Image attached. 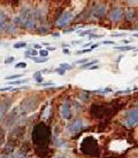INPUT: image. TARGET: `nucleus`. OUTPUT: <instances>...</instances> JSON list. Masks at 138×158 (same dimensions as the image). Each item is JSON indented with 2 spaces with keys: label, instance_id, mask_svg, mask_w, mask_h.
I'll list each match as a JSON object with an SVG mask.
<instances>
[{
  "label": "nucleus",
  "instance_id": "nucleus-1",
  "mask_svg": "<svg viewBox=\"0 0 138 158\" xmlns=\"http://www.w3.org/2000/svg\"><path fill=\"white\" fill-rule=\"evenodd\" d=\"M87 147V149H85L83 152L85 155H98V144H97V141L93 139V141H92V143H90V138H87L84 140V142L82 143V148H85Z\"/></svg>",
  "mask_w": 138,
  "mask_h": 158
},
{
  "label": "nucleus",
  "instance_id": "nucleus-2",
  "mask_svg": "<svg viewBox=\"0 0 138 158\" xmlns=\"http://www.w3.org/2000/svg\"><path fill=\"white\" fill-rule=\"evenodd\" d=\"M126 124L129 127H132L135 125L138 124V108L137 109H132L127 112L126 115Z\"/></svg>",
  "mask_w": 138,
  "mask_h": 158
},
{
  "label": "nucleus",
  "instance_id": "nucleus-3",
  "mask_svg": "<svg viewBox=\"0 0 138 158\" xmlns=\"http://www.w3.org/2000/svg\"><path fill=\"white\" fill-rule=\"evenodd\" d=\"M71 18H73V14H71L70 12L63 13V14L59 17V20L57 21V25L59 26V28H62V26H65L67 23L70 22Z\"/></svg>",
  "mask_w": 138,
  "mask_h": 158
},
{
  "label": "nucleus",
  "instance_id": "nucleus-4",
  "mask_svg": "<svg viewBox=\"0 0 138 158\" xmlns=\"http://www.w3.org/2000/svg\"><path fill=\"white\" fill-rule=\"evenodd\" d=\"M83 128V120L82 119H75L68 127V131L70 133H76Z\"/></svg>",
  "mask_w": 138,
  "mask_h": 158
},
{
  "label": "nucleus",
  "instance_id": "nucleus-5",
  "mask_svg": "<svg viewBox=\"0 0 138 158\" xmlns=\"http://www.w3.org/2000/svg\"><path fill=\"white\" fill-rule=\"evenodd\" d=\"M109 17H111V20L112 21H114V22L119 21L122 17V9L121 8H119V7L113 8L112 12L109 13Z\"/></svg>",
  "mask_w": 138,
  "mask_h": 158
},
{
  "label": "nucleus",
  "instance_id": "nucleus-6",
  "mask_svg": "<svg viewBox=\"0 0 138 158\" xmlns=\"http://www.w3.org/2000/svg\"><path fill=\"white\" fill-rule=\"evenodd\" d=\"M61 115L65 119H69L70 118V106H69L68 102H65L61 107Z\"/></svg>",
  "mask_w": 138,
  "mask_h": 158
},
{
  "label": "nucleus",
  "instance_id": "nucleus-7",
  "mask_svg": "<svg viewBox=\"0 0 138 158\" xmlns=\"http://www.w3.org/2000/svg\"><path fill=\"white\" fill-rule=\"evenodd\" d=\"M106 14V7L104 5H99V6H95L93 10V15L97 17H101Z\"/></svg>",
  "mask_w": 138,
  "mask_h": 158
},
{
  "label": "nucleus",
  "instance_id": "nucleus-8",
  "mask_svg": "<svg viewBox=\"0 0 138 158\" xmlns=\"http://www.w3.org/2000/svg\"><path fill=\"white\" fill-rule=\"evenodd\" d=\"M7 17H6V14H5L4 12H2L1 9H0V29L1 30H4L5 28L7 26Z\"/></svg>",
  "mask_w": 138,
  "mask_h": 158
},
{
  "label": "nucleus",
  "instance_id": "nucleus-9",
  "mask_svg": "<svg viewBox=\"0 0 138 158\" xmlns=\"http://www.w3.org/2000/svg\"><path fill=\"white\" fill-rule=\"evenodd\" d=\"M8 106H9V102L7 101V102H1L0 103V119L2 118V116L5 115V112L7 111V108H8Z\"/></svg>",
  "mask_w": 138,
  "mask_h": 158
},
{
  "label": "nucleus",
  "instance_id": "nucleus-10",
  "mask_svg": "<svg viewBox=\"0 0 138 158\" xmlns=\"http://www.w3.org/2000/svg\"><path fill=\"white\" fill-rule=\"evenodd\" d=\"M37 54H38V52H37L36 49H31V50L25 52V56H26V57H36Z\"/></svg>",
  "mask_w": 138,
  "mask_h": 158
},
{
  "label": "nucleus",
  "instance_id": "nucleus-11",
  "mask_svg": "<svg viewBox=\"0 0 138 158\" xmlns=\"http://www.w3.org/2000/svg\"><path fill=\"white\" fill-rule=\"evenodd\" d=\"M33 77H34V80H36L37 82H39V84H40V82H43V77H42V73H40V71H38V72H36V73L33 74Z\"/></svg>",
  "mask_w": 138,
  "mask_h": 158
},
{
  "label": "nucleus",
  "instance_id": "nucleus-12",
  "mask_svg": "<svg viewBox=\"0 0 138 158\" xmlns=\"http://www.w3.org/2000/svg\"><path fill=\"white\" fill-rule=\"evenodd\" d=\"M26 80L23 79V80H14V81H9L8 85H10V86H14V85H22V84H25Z\"/></svg>",
  "mask_w": 138,
  "mask_h": 158
},
{
  "label": "nucleus",
  "instance_id": "nucleus-13",
  "mask_svg": "<svg viewBox=\"0 0 138 158\" xmlns=\"http://www.w3.org/2000/svg\"><path fill=\"white\" fill-rule=\"evenodd\" d=\"M13 47L14 48H24V47H26V42H24V41L16 42V44L13 45Z\"/></svg>",
  "mask_w": 138,
  "mask_h": 158
},
{
  "label": "nucleus",
  "instance_id": "nucleus-14",
  "mask_svg": "<svg viewBox=\"0 0 138 158\" xmlns=\"http://www.w3.org/2000/svg\"><path fill=\"white\" fill-rule=\"evenodd\" d=\"M38 54L40 55V57L46 58L47 56H49V50H46V49H40V50L38 52Z\"/></svg>",
  "mask_w": 138,
  "mask_h": 158
},
{
  "label": "nucleus",
  "instance_id": "nucleus-15",
  "mask_svg": "<svg viewBox=\"0 0 138 158\" xmlns=\"http://www.w3.org/2000/svg\"><path fill=\"white\" fill-rule=\"evenodd\" d=\"M115 49H119V50H134L135 47H131V46H121V47H115Z\"/></svg>",
  "mask_w": 138,
  "mask_h": 158
},
{
  "label": "nucleus",
  "instance_id": "nucleus-16",
  "mask_svg": "<svg viewBox=\"0 0 138 158\" xmlns=\"http://www.w3.org/2000/svg\"><path fill=\"white\" fill-rule=\"evenodd\" d=\"M31 58H32V61H33V62H36V63H44V62H46V61H47V57L46 58H43V57H40V58L31 57Z\"/></svg>",
  "mask_w": 138,
  "mask_h": 158
},
{
  "label": "nucleus",
  "instance_id": "nucleus-17",
  "mask_svg": "<svg viewBox=\"0 0 138 158\" xmlns=\"http://www.w3.org/2000/svg\"><path fill=\"white\" fill-rule=\"evenodd\" d=\"M98 61H91V62H89V63H85V64H83L82 65V68L83 69H86V68H91V66H93L95 63H97Z\"/></svg>",
  "mask_w": 138,
  "mask_h": 158
},
{
  "label": "nucleus",
  "instance_id": "nucleus-18",
  "mask_svg": "<svg viewBox=\"0 0 138 158\" xmlns=\"http://www.w3.org/2000/svg\"><path fill=\"white\" fill-rule=\"evenodd\" d=\"M127 17L129 18V20H132V18H135V12L134 9H130L128 12V14H127Z\"/></svg>",
  "mask_w": 138,
  "mask_h": 158
},
{
  "label": "nucleus",
  "instance_id": "nucleus-19",
  "mask_svg": "<svg viewBox=\"0 0 138 158\" xmlns=\"http://www.w3.org/2000/svg\"><path fill=\"white\" fill-rule=\"evenodd\" d=\"M60 68L61 69H63V70H70L71 69V65H69V64H65V63H61L60 64Z\"/></svg>",
  "mask_w": 138,
  "mask_h": 158
},
{
  "label": "nucleus",
  "instance_id": "nucleus-20",
  "mask_svg": "<svg viewBox=\"0 0 138 158\" xmlns=\"http://www.w3.org/2000/svg\"><path fill=\"white\" fill-rule=\"evenodd\" d=\"M22 77V74H13V76H8V77H6V80H9V79H17V78H21Z\"/></svg>",
  "mask_w": 138,
  "mask_h": 158
},
{
  "label": "nucleus",
  "instance_id": "nucleus-21",
  "mask_svg": "<svg viewBox=\"0 0 138 158\" xmlns=\"http://www.w3.org/2000/svg\"><path fill=\"white\" fill-rule=\"evenodd\" d=\"M15 68H16V69H20V68L24 69V68H26V63H25V62H21V63H17V64H15Z\"/></svg>",
  "mask_w": 138,
  "mask_h": 158
},
{
  "label": "nucleus",
  "instance_id": "nucleus-22",
  "mask_svg": "<svg viewBox=\"0 0 138 158\" xmlns=\"http://www.w3.org/2000/svg\"><path fill=\"white\" fill-rule=\"evenodd\" d=\"M109 92H112L111 88H105L104 91H95V93H99V94H105V93H109Z\"/></svg>",
  "mask_w": 138,
  "mask_h": 158
},
{
  "label": "nucleus",
  "instance_id": "nucleus-23",
  "mask_svg": "<svg viewBox=\"0 0 138 158\" xmlns=\"http://www.w3.org/2000/svg\"><path fill=\"white\" fill-rule=\"evenodd\" d=\"M14 61H15L14 56H10V57H8V58H6V60H5V63H6V64H9V63L14 62Z\"/></svg>",
  "mask_w": 138,
  "mask_h": 158
},
{
  "label": "nucleus",
  "instance_id": "nucleus-24",
  "mask_svg": "<svg viewBox=\"0 0 138 158\" xmlns=\"http://www.w3.org/2000/svg\"><path fill=\"white\" fill-rule=\"evenodd\" d=\"M55 71H57V73H58V74H60V76H63V74L66 73V71L63 70V69H61V68H58Z\"/></svg>",
  "mask_w": 138,
  "mask_h": 158
},
{
  "label": "nucleus",
  "instance_id": "nucleus-25",
  "mask_svg": "<svg viewBox=\"0 0 138 158\" xmlns=\"http://www.w3.org/2000/svg\"><path fill=\"white\" fill-rule=\"evenodd\" d=\"M91 50V48H89V49H83V50H77L76 52V54H84V53H87Z\"/></svg>",
  "mask_w": 138,
  "mask_h": 158
},
{
  "label": "nucleus",
  "instance_id": "nucleus-26",
  "mask_svg": "<svg viewBox=\"0 0 138 158\" xmlns=\"http://www.w3.org/2000/svg\"><path fill=\"white\" fill-rule=\"evenodd\" d=\"M91 32H92V30H86V31H83V32H82V33H81V36H82V37H83V36H87V34H90V33H91Z\"/></svg>",
  "mask_w": 138,
  "mask_h": 158
},
{
  "label": "nucleus",
  "instance_id": "nucleus-27",
  "mask_svg": "<svg viewBox=\"0 0 138 158\" xmlns=\"http://www.w3.org/2000/svg\"><path fill=\"white\" fill-rule=\"evenodd\" d=\"M85 62H87V58H83V60H78L76 63H77V64H84Z\"/></svg>",
  "mask_w": 138,
  "mask_h": 158
},
{
  "label": "nucleus",
  "instance_id": "nucleus-28",
  "mask_svg": "<svg viewBox=\"0 0 138 158\" xmlns=\"http://www.w3.org/2000/svg\"><path fill=\"white\" fill-rule=\"evenodd\" d=\"M102 44H105V45H113V44H115V42H114V41H109V40H105Z\"/></svg>",
  "mask_w": 138,
  "mask_h": 158
},
{
  "label": "nucleus",
  "instance_id": "nucleus-29",
  "mask_svg": "<svg viewBox=\"0 0 138 158\" xmlns=\"http://www.w3.org/2000/svg\"><path fill=\"white\" fill-rule=\"evenodd\" d=\"M34 48H33V49H39V50H40L42 49V45H39V44H36V45H34V46H33Z\"/></svg>",
  "mask_w": 138,
  "mask_h": 158
},
{
  "label": "nucleus",
  "instance_id": "nucleus-30",
  "mask_svg": "<svg viewBox=\"0 0 138 158\" xmlns=\"http://www.w3.org/2000/svg\"><path fill=\"white\" fill-rule=\"evenodd\" d=\"M63 53H65L66 55H68L69 53H70V50H69V49H67V48H63Z\"/></svg>",
  "mask_w": 138,
  "mask_h": 158
},
{
  "label": "nucleus",
  "instance_id": "nucleus-31",
  "mask_svg": "<svg viewBox=\"0 0 138 158\" xmlns=\"http://www.w3.org/2000/svg\"><path fill=\"white\" fill-rule=\"evenodd\" d=\"M113 37H122V36H124L123 33H115V34H112Z\"/></svg>",
  "mask_w": 138,
  "mask_h": 158
},
{
  "label": "nucleus",
  "instance_id": "nucleus-32",
  "mask_svg": "<svg viewBox=\"0 0 138 158\" xmlns=\"http://www.w3.org/2000/svg\"><path fill=\"white\" fill-rule=\"evenodd\" d=\"M54 49H55L54 47H50V46H47V49H46V50H54Z\"/></svg>",
  "mask_w": 138,
  "mask_h": 158
},
{
  "label": "nucleus",
  "instance_id": "nucleus-33",
  "mask_svg": "<svg viewBox=\"0 0 138 158\" xmlns=\"http://www.w3.org/2000/svg\"><path fill=\"white\" fill-rule=\"evenodd\" d=\"M50 85H53L52 82H45V84H43V86H50Z\"/></svg>",
  "mask_w": 138,
  "mask_h": 158
},
{
  "label": "nucleus",
  "instance_id": "nucleus-34",
  "mask_svg": "<svg viewBox=\"0 0 138 158\" xmlns=\"http://www.w3.org/2000/svg\"><path fill=\"white\" fill-rule=\"evenodd\" d=\"M98 47V44H95V45H92L91 46V49H93V48H97Z\"/></svg>",
  "mask_w": 138,
  "mask_h": 158
},
{
  "label": "nucleus",
  "instance_id": "nucleus-35",
  "mask_svg": "<svg viewBox=\"0 0 138 158\" xmlns=\"http://www.w3.org/2000/svg\"><path fill=\"white\" fill-rule=\"evenodd\" d=\"M90 69H91V70H93V69H98V65H93V66H91Z\"/></svg>",
  "mask_w": 138,
  "mask_h": 158
},
{
  "label": "nucleus",
  "instance_id": "nucleus-36",
  "mask_svg": "<svg viewBox=\"0 0 138 158\" xmlns=\"http://www.w3.org/2000/svg\"><path fill=\"white\" fill-rule=\"evenodd\" d=\"M123 44H129V40H123Z\"/></svg>",
  "mask_w": 138,
  "mask_h": 158
},
{
  "label": "nucleus",
  "instance_id": "nucleus-37",
  "mask_svg": "<svg viewBox=\"0 0 138 158\" xmlns=\"http://www.w3.org/2000/svg\"><path fill=\"white\" fill-rule=\"evenodd\" d=\"M53 36H54V37H59V36H60V33H54Z\"/></svg>",
  "mask_w": 138,
  "mask_h": 158
},
{
  "label": "nucleus",
  "instance_id": "nucleus-38",
  "mask_svg": "<svg viewBox=\"0 0 138 158\" xmlns=\"http://www.w3.org/2000/svg\"><path fill=\"white\" fill-rule=\"evenodd\" d=\"M134 37H138V33H136V34H134Z\"/></svg>",
  "mask_w": 138,
  "mask_h": 158
},
{
  "label": "nucleus",
  "instance_id": "nucleus-39",
  "mask_svg": "<svg viewBox=\"0 0 138 158\" xmlns=\"http://www.w3.org/2000/svg\"><path fill=\"white\" fill-rule=\"evenodd\" d=\"M57 158H62V157H57Z\"/></svg>",
  "mask_w": 138,
  "mask_h": 158
},
{
  "label": "nucleus",
  "instance_id": "nucleus-40",
  "mask_svg": "<svg viewBox=\"0 0 138 158\" xmlns=\"http://www.w3.org/2000/svg\"><path fill=\"white\" fill-rule=\"evenodd\" d=\"M0 158H2V157H1V156H0Z\"/></svg>",
  "mask_w": 138,
  "mask_h": 158
}]
</instances>
